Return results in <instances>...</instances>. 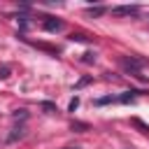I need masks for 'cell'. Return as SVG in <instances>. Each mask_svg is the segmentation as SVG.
Segmentation results:
<instances>
[{"mask_svg": "<svg viewBox=\"0 0 149 149\" xmlns=\"http://www.w3.org/2000/svg\"><path fill=\"white\" fill-rule=\"evenodd\" d=\"M42 109H44V112H47V114H54V112H58V109H56V105H54V102H42Z\"/></svg>", "mask_w": 149, "mask_h": 149, "instance_id": "5", "label": "cell"}, {"mask_svg": "<svg viewBox=\"0 0 149 149\" xmlns=\"http://www.w3.org/2000/svg\"><path fill=\"white\" fill-rule=\"evenodd\" d=\"M65 149H79V147H65Z\"/></svg>", "mask_w": 149, "mask_h": 149, "instance_id": "11", "label": "cell"}, {"mask_svg": "<svg viewBox=\"0 0 149 149\" xmlns=\"http://www.w3.org/2000/svg\"><path fill=\"white\" fill-rule=\"evenodd\" d=\"M42 26H44V30H49V33H58V30H63V21H58V19H54V16H47Z\"/></svg>", "mask_w": 149, "mask_h": 149, "instance_id": "3", "label": "cell"}, {"mask_svg": "<svg viewBox=\"0 0 149 149\" xmlns=\"http://www.w3.org/2000/svg\"><path fill=\"white\" fill-rule=\"evenodd\" d=\"M119 65H121L123 72H128V74H133V77H137V79H142L140 70H142L144 61H140V58H135V56H121V58H119Z\"/></svg>", "mask_w": 149, "mask_h": 149, "instance_id": "1", "label": "cell"}, {"mask_svg": "<svg viewBox=\"0 0 149 149\" xmlns=\"http://www.w3.org/2000/svg\"><path fill=\"white\" fill-rule=\"evenodd\" d=\"M86 12H88L91 16H102V14H105V7H100V5H98V7H88Z\"/></svg>", "mask_w": 149, "mask_h": 149, "instance_id": "4", "label": "cell"}, {"mask_svg": "<svg viewBox=\"0 0 149 149\" xmlns=\"http://www.w3.org/2000/svg\"><path fill=\"white\" fill-rule=\"evenodd\" d=\"M77 107H79V98H72V100H70V112H74Z\"/></svg>", "mask_w": 149, "mask_h": 149, "instance_id": "8", "label": "cell"}, {"mask_svg": "<svg viewBox=\"0 0 149 149\" xmlns=\"http://www.w3.org/2000/svg\"><path fill=\"white\" fill-rule=\"evenodd\" d=\"M0 77H2V79H5V77H9V68H7V65H2V68H0Z\"/></svg>", "mask_w": 149, "mask_h": 149, "instance_id": "9", "label": "cell"}, {"mask_svg": "<svg viewBox=\"0 0 149 149\" xmlns=\"http://www.w3.org/2000/svg\"><path fill=\"white\" fill-rule=\"evenodd\" d=\"M81 61H84V63H93V61H95V54H91V51H86Z\"/></svg>", "mask_w": 149, "mask_h": 149, "instance_id": "7", "label": "cell"}, {"mask_svg": "<svg viewBox=\"0 0 149 149\" xmlns=\"http://www.w3.org/2000/svg\"><path fill=\"white\" fill-rule=\"evenodd\" d=\"M112 14L114 16H137L140 7L137 5H116V7H112Z\"/></svg>", "mask_w": 149, "mask_h": 149, "instance_id": "2", "label": "cell"}, {"mask_svg": "<svg viewBox=\"0 0 149 149\" xmlns=\"http://www.w3.org/2000/svg\"><path fill=\"white\" fill-rule=\"evenodd\" d=\"M74 128L81 133V130H86V123H72V130H74Z\"/></svg>", "mask_w": 149, "mask_h": 149, "instance_id": "10", "label": "cell"}, {"mask_svg": "<svg viewBox=\"0 0 149 149\" xmlns=\"http://www.w3.org/2000/svg\"><path fill=\"white\" fill-rule=\"evenodd\" d=\"M70 40H72V42H86L88 37H84L81 33H72V35H70Z\"/></svg>", "mask_w": 149, "mask_h": 149, "instance_id": "6", "label": "cell"}]
</instances>
